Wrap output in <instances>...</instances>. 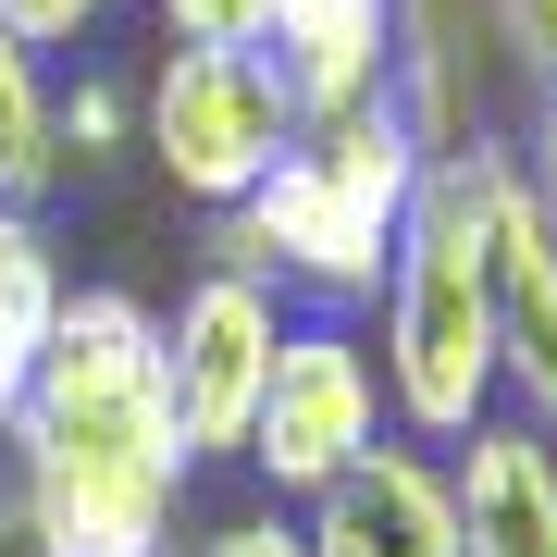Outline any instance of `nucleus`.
Returning <instances> with one entry per match:
<instances>
[{"mask_svg": "<svg viewBox=\"0 0 557 557\" xmlns=\"http://www.w3.org/2000/svg\"><path fill=\"white\" fill-rule=\"evenodd\" d=\"M25 545L38 557H161L186 496L174 397H161V310L124 285H62L38 384L13 409Z\"/></svg>", "mask_w": 557, "mask_h": 557, "instance_id": "f257e3e1", "label": "nucleus"}, {"mask_svg": "<svg viewBox=\"0 0 557 557\" xmlns=\"http://www.w3.org/2000/svg\"><path fill=\"white\" fill-rule=\"evenodd\" d=\"M384 409L458 446L496 421V149H434L384 260Z\"/></svg>", "mask_w": 557, "mask_h": 557, "instance_id": "f03ea898", "label": "nucleus"}, {"mask_svg": "<svg viewBox=\"0 0 557 557\" xmlns=\"http://www.w3.org/2000/svg\"><path fill=\"white\" fill-rule=\"evenodd\" d=\"M421 161H434V137L409 124L397 87L359 100V112H335V124H310V137L236 199V223H223V273L298 285V298H322V310L347 322L384 285V260H397V223L421 199Z\"/></svg>", "mask_w": 557, "mask_h": 557, "instance_id": "7ed1b4c3", "label": "nucleus"}, {"mask_svg": "<svg viewBox=\"0 0 557 557\" xmlns=\"http://www.w3.org/2000/svg\"><path fill=\"white\" fill-rule=\"evenodd\" d=\"M285 149H298V112H285V87H273L260 50H161V75H149V161L186 199L236 211Z\"/></svg>", "mask_w": 557, "mask_h": 557, "instance_id": "20e7f679", "label": "nucleus"}, {"mask_svg": "<svg viewBox=\"0 0 557 557\" xmlns=\"http://www.w3.org/2000/svg\"><path fill=\"white\" fill-rule=\"evenodd\" d=\"M372 446H384V372H372V347H359L335 310L285 322L273 335V384H260V421H248L260 483H273V496H322V483L359 471Z\"/></svg>", "mask_w": 557, "mask_h": 557, "instance_id": "39448f33", "label": "nucleus"}, {"mask_svg": "<svg viewBox=\"0 0 557 557\" xmlns=\"http://www.w3.org/2000/svg\"><path fill=\"white\" fill-rule=\"evenodd\" d=\"M273 285L260 273H199L161 322V397H174V446L186 471L199 458H248V421H260V384H273Z\"/></svg>", "mask_w": 557, "mask_h": 557, "instance_id": "423d86ee", "label": "nucleus"}, {"mask_svg": "<svg viewBox=\"0 0 557 557\" xmlns=\"http://www.w3.org/2000/svg\"><path fill=\"white\" fill-rule=\"evenodd\" d=\"M397 50H409L397 0H273V38H260L285 112H298V137L335 124V112H359V100H384V87H397Z\"/></svg>", "mask_w": 557, "mask_h": 557, "instance_id": "0eeeda50", "label": "nucleus"}, {"mask_svg": "<svg viewBox=\"0 0 557 557\" xmlns=\"http://www.w3.org/2000/svg\"><path fill=\"white\" fill-rule=\"evenodd\" d=\"M446 508H458V557H557V434L545 421H471Z\"/></svg>", "mask_w": 557, "mask_h": 557, "instance_id": "6e6552de", "label": "nucleus"}, {"mask_svg": "<svg viewBox=\"0 0 557 557\" xmlns=\"http://www.w3.org/2000/svg\"><path fill=\"white\" fill-rule=\"evenodd\" d=\"M496 384H520V409L557 434V223L508 149H496Z\"/></svg>", "mask_w": 557, "mask_h": 557, "instance_id": "1a4fd4ad", "label": "nucleus"}, {"mask_svg": "<svg viewBox=\"0 0 557 557\" xmlns=\"http://www.w3.org/2000/svg\"><path fill=\"white\" fill-rule=\"evenodd\" d=\"M310 557H458L446 471L421 446H372L359 471H335L310 496Z\"/></svg>", "mask_w": 557, "mask_h": 557, "instance_id": "9d476101", "label": "nucleus"}, {"mask_svg": "<svg viewBox=\"0 0 557 557\" xmlns=\"http://www.w3.org/2000/svg\"><path fill=\"white\" fill-rule=\"evenodd\" d=\"M50 322H62V248H50V223H38V211L0 199V434H13L25 384H38Z\"/></svg>", "mask_w": 557, "mask_h": 557, "instance_id": "9b49d317", "label": "nucleus"}, {"mask_svg": "<svg viewBox=\"0 0 557 557\" xmlns=\"http://www.w3.org/2000/svg\"><path fill=\"white\" fill-rule=\"evenodd\" d=\"M50 174H62V137H50L38 50L0 25V199H13V211H38V199H50Z\"/></svg>", "mask_w": 557, "mask_h": 557, "instance_id": "f8f14e48", "label": "nucleus"}, {"mask_svg": "<svg viewBox=\"0 0 557 557\" xmlns=\"http://www.w3.org/2000/svg\"><path fill=\"white\" fill-rule=\"evenodd\" d=\"M161 38L174 50H260L273 38V0H161Z\"/></svg>", "mask_w": 557, "mask_h": 557, "instance_id": "ddd939ff", "label": "nucleus"}, {"mask_svg": "<svg viewBox=\"0 0 557 557\" xmlns=\"http://www.w3.org/2000/svg\"><path fill=\"white\" fill-rule=\"evenodd\" d=\"M50 137H62V161H87V149H112L124 137V100L100 75H75V100H50Z\"/></svg>", "mask_w": 557, "mask_h": 557, "instance_id": "4468645a", "label": "nucleus"}, {"mask_svg": "<svg viewBox=\"0 0 557 557\" xmlns=\"http://www.w3.org/2000/svg\"><path fill=\"white\" fill-rule=\"evenodd\" d=\"M100 13H112V0H0V25H13L25 50H62V38H87Z\"/></svg>", "mask_w": 557, "mask_h": 557, "instance_id": "2eb2a0df", "label": "nucleus"}, {"mask_svg": "<svg viewBox=\"0 0 557 557\" xmlns=\"http://www.w3.org/2000/svg\"><path fill=\"white\" fill-rule=\"evenodd\" d=\"M520 186H533L545 223H557V75H533V161H520Z\"/></svg>", "mask_w": 557, "mask_h": 557, "instance_id": "dca6fc26", "label": "nucleus"}, {"mask_svg": "<svg viewBox=\"0 0 557 557\" xmlns=\"http://www.w3.org/2000/svg\"><path fill=\"white\" fill-rule=\"evenodd\" d=\"M496 25H508V50L533 75H557V0H496Z\"/></svg>", "mask_w": 557, "mask_h": 557, "instance_id": "f3484780", "label": "nucleus"}, {"mask_svg": "<svg viewBox=\"0 0 557 557\" xmlns=\"http://www.w3.org/2000/svg\"><path fill=\"white\" fill-rule=\"evenodd\" d=\"M211 557H310L298 520H236V533H211Z\"/></svg>", "mask_w": 557, "mask_h": 557, "instance_id": "a211bd4d", "label": "nucleus"}]
</instances>
